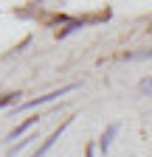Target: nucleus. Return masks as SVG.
<instances>
[{"label": "nucleus", "mask_w": 152, "mask_h": 157, "mask_svg": "<svg viewBox=\"0 0 152 157\" xmlns=\"http://www.w3.org/2000/svg\"><path fill=\"white\" fill-rule=\"evenodd\" d=\"M76 87H79V84H62L59 90H51V93H45V95H37V98H31V101H23L20 104V109H34V107H42V104H51V101H56V98H59V95H68L70 90H76Z\"/></svg>", "instance_id": "f257e3e1"}, {"label": "nucleus", "mask_w": 152, "mask_h": 157, "mask_svg": "<svg viewBox=\"0 0 152 157\" xmlns=\"http://www.w3.org/2000/svg\"><path fill=\"white\" fill-rule=\"evenodd\" d=\"M70 121H73V118H65V121H62L59 126H56V129H54V132H51V135L45 137V140H42L40 146L34 149V154H31V157H45V154H48V151L54 149V143H56V140H59V137H62V132H65V129L70 126Z\"/></svg>", "instance_id": "f03ea898"}, {"label": "nucleus", "mask_w": 152, "mask_h": 157, "mask_svg": "<svg viewBox=\"0 0 152 157\" xmlns=\"http://www.w3.org/2000/svg\"><path fill=\"white\" fill-rule=\"evenodd\" d=\"M40 118H42V115H31V118H23V121L17 124L11 132H9V137H6V140H11V143H14V140H23V137H26V135H31V129H34L37 124H40Z\"/></svg>", "instance_id": "7ed1b4c3"}, {"label": "nucleus", "mask_w": 152, "mask_h": 157, "mask_svg": "<svg viewBox=\"0 0 152 157\" xmlns=\"http://www.w3.org/2000/svg\"><path fill=\"white\" fill-rule=\"evenodd\" d=\"M118 132H121V124H107V126H104V132H102V137H99V143H96L102 154L110 151V146H113V140L118 137Z\"/></svg>", "instance_id": "20e7f679"}, {"label": "nucleus", "mask_w": 152, "mask_h": 157, "mask_svg": "<svg viewBox=\"0 0 152 157\" xmlns=\"http://www.w3.org/2000/svg\"><path fill=\"white\" fill-rule=\"evenodd\" d=\"M79 28H85V17H73V20H70V23L65 25V28H56V31H54V36H56V39H65V36H70V34H76V31H79Z\"/></svg>", "instance_id": "39448f33"}, {"label": "nucleus", "mask_w": 152, "mask_h": 157, "mask_svg": "<svg viewBox=\"0 0 152 157\" xmlns=\"http://www.w3.org/2000/svg\"><path fill=\"white\" fill-rule=\"evenodd\" d=\"M34 140H37V135H26L23 140H17V143H9V149H6V157H14V154H20V151H23V149H28Z\"/></svg>", "instance_id": "423d86ee"}, {"label": "nucleus", "mask_w": 152, "mask_h": 157, "mask_svg": "<svg viewBox=\"0 0 152 157\" xmlns=\"http://www.w3.org/2000/svg\"><path fill=\"white\" fill-rule=\"evenodd\" d=\"M121 59L124 62H144V59H152V48H146V51H127V53H121Z\"/></svg>", "instance_id": "0eeeda50"}, {"label": "nucleus", "mask_w": 152, "mask_h": 157, "mask_svg": "<svg viewBox=\"0 0 152 157\" xmlns=\"http://www.w3.org/2000/svg\"><path fill=\"white\" fill-rule=\"evenodd\" d=\"M20 90H14V93H0V109H6V107H14L17 101H20Z\"/></svg>", "instance_id": "6e6552de"}, {"label": "nucleus", "mask_w": 152, "mask_h": 157, "mask_svg": "<svg viewBox=\"0 0 152 157\" xmlns=\"http://www.w3.org/2000/svg\"><path fill=\"white\" fill-rule=\"evenodd\" d=\"M104 20H110V9H102V11H93L85 17V25H96V23H104Z\"/></svg>", "instance_id": "1a4fd4ad"}, {"label": "nucleus", "mask_w": 152, "mask_h": 157, "mask_svg": "<svg viewBox=\"0 0 152 157\" xmlns=\"http://www.w3.org/2000/svg\"><path fill=\"white\" fill-rule=\"evenodd\" d=\"M70 20H73V17H68V14H54V17L45 20V25H51V28H54V25H62V28H65Z\"/></svg>", "instance_id": "9d476101"}, {"label": "nucleus", "mask_w": 152, "mask_h": 157, "mask_svg": "<svg viewBox=\"0 0 152 157\" xmlns=\"http://www.w3.org/2000/svg\"><path fill=\"white\" fill-rule=\"evenodd\" d=\"M138 93L141 95H152V76H146V78L138 82Z\"/></svg>", "instance_id": "9b49d317"}, {"label": "nucleus", "mask_w": 152, "mask_h": 157, "mask_svg": "<svg viewBox=\"0 0 152 157\" xmlns=\"http://www.w3.org/2000/svg\"><path fill=\"white\" fill-rule=\"evenodd\" d=\"M28 45H31V36H26V39H20V42H17V45H14V53H20V51H23V48H28Z\"/></svg>", "instance_id": "f8f14e48"}, {"label": "nucleus", "mask_w": 152, "mask_h": 157, "mask_svg": "<svg viewBox=\"0 0 152 157\" xmlns=\"http://www.w3.org/2000/svg\"><path fill=\"white\" fill-rule=\"evenodd\" d=\"M96 149H99V146H93V143H87V146H85V157H93V154H96Z\"/></svg>", "instance_id": "ddd939ff"}]
</instances>
